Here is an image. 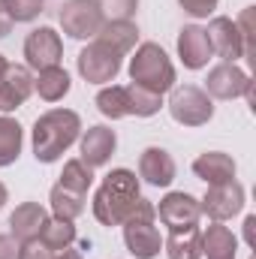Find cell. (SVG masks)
Segmentation results:
<instances>
[{"mask_svg":"<svg viewBox=\"0 0 256 259\" xmlns=\"http://www.w3.org/2000/svg\"><path fill=\"white\" fill-rule=\"evenodd\" d=\"M139 199H142V190H139L136 172H130V169H112L103 178L100 190L94 193V217L103 226H121L133 214V208H136Z\"/></svg>","mask_w":256,"mask_h":259,"instance_id":"obj_1","label":"cell"},{"mask_svg":"<svg viewBox=\"0 0 256 259\" xmlns=\"http://www.w3.org/2000/svg\"><path fill=\"white\" fill-rule=\"evenodd\" d=\"M81 136V118L72 109H52L36 118L33 124V157L39 163L61 160L66 148Z\"/></svg>","mask_w":256,"mask_h":259,"instance_id":"obj_2","label":"cell"},{"mask_svg":"<svg viewBox=\"0 0 256 259\" xmlns=\"http://www.w3.org/2000/svg\"><path fill=\"white\" fill-rule=\"evenodd\" d=\"M130 78H133V84L163 97L166 91L175 88V66L169 61V55L163 52V46L142 42L136 49V55L130 58Z\"/></svg>","mask_w":256,"mask_h":259,"instance_id":"obj_3","label":"cell"},{"mask_svg":"<svg viewBox=\"0 0 256 259\" xmlns=\"http://www.w3.org/2000/svg\"><path fill=\"white\" fill-rule=\"evenodd\" d=\"M157 208L154 202L148 199H139L133 214L121 223L124 226V244L136 259H154L160 256V247H163V238H160V229H157Z\"/></svg>","mask_w":256,"mask_h":259,"instance_id":"obj_4","label":"cell"},{"mask_svg":"<svg viewBox=\"0 0 256 259\" xmlns=\"http://www.w3.org/2000/svg\"><path fill=\"white\" fill-rule=\"evenodd\" d=\"M169 115L181 127H202L214 118V103L202 88L178 84V88H172V97H169Z\"/></svg>","mask_w":256,"mask_h":259,"instance_id":"obj_5","label":"cell"},{"mask_svg":"<svg viewBox=\"0 0 256 259\" xmlns=\"http://www.w3.org/2000/svg\"><path fill=\"white\" fill-rule=\"evenodd\" d=\"M58 18H61L64 33L72 39H94L100 33V27L106 24V18L94 0H66Z\"/></svg>","mask_w":256,"mask_h":259,"instance_id":"obj_6","label":"cell"},{"mask_svg":"<svg viewBox=\"0 0 256 259\" xmlns=\"http://www.w3.org/2000/svg\"><path fill=\"white\" fill-rule=\"evenodd\" d=\"M78 66V75L88 81V84H106V81H115L118 72H121V55L109 52L106 46H100L97 39L91 46H84L75 58Z\"/></svg>","mask_w":256,"mask_h":259,"instance_id":"obj_7","label":"cell"},{"mask_svg":"<svg viewBox=\"0 0 256 259\" xmlns=\"http://www.w3.org/2000/svg\"><path fill=\"white\" fill-rule=\"evenodd\" d=\"M64 58V42L61 33L55 27H36L27 33L24 39V61L30 69H49V66H61Z\"/></svg>","mask_w":256,"mask_h":259,"instance_id":"obj_8","label":"cell"},{"mask_svg":"<svg viewBox=\"0 0 256 259\" xmlns=\"http://www.w3.org/2000/svg\"><path fill=\"white\" fill-rule=\"evenodd\" d=\"M241 208H244V187H241L238 181L214 184V187H208L205 199H199V211L208 214L214 223L232 220Z\"/></svg>","mask_w":256,"mask_h":259,"instance_id":"obj_9","label":"cell"},{"mask_svg":"<svg viewBox=\"0 0 256 259\" xmlns=\"http://www.w3.org/2000/svg\"><path fill=\"white\" fill-rule=\"evenodd\" d=\"M157 208V217L163 220V226H169L172 232H178V229H190L199 223V217H202V211H199V199L190 193H184V190H175V193H166L160 199V205H154Z\"/></svg>","mask_w":256,"mask_h":259,"instance_id":"obj_10","label":"cell"},{"mask_svg":"<svg viewBox=\"0 0 256 259\" xmlns=\"http://www.w3.org/2000/svg\"><path fill=\"white\" fill-rule=\"evenodd\" d=\"M247 91H253V81L235 64H220L214 69H208V78H205V94L208 97H214V100H238Z\"/></svg>","mask_w":256,"mask_h":259,"instance_id":"obj_11","label":"cell"},{"mask_svg":"<svg viewBox=\"0 0 256 259\" xmlns=\"http://www.w3.org/2000/svg\"><path fill=\"white\" fill-rule=\"evenodd\" d=\"M208 42H211V55L223 58V64H235L238 58H244V36L238 30V24L226 15L211 18V24L205 27Z\"/></svg>","mask_w":256,"mask_h":259,"instance_id":"obj_12","label":"cell"},{"mask_svg":"<svg viewBox=\"0 0 256 259\" xmlns=\"http://www.w3.org/2000/svg\"><path fill=\"white\" fill-rule=\"evenodd\" d=\"M33 94V75L30 69L21 64H6L0 72V109L3 112H15L18 106L27 103V97Z\"/></svg>","mask_w":256,"mask_h":259,"instance_id":"obj_13","label":"cell"},{"mask_svg":"<svg viewBox=\"0 0 256 259\" xmlns=\"http://www.w3.org/2000/svg\"><path fill=\"white\" fill-rule=\"evenodd\" d=\"M78 148H81V157H78V160L88 163L91 169H100V166H106V163L112 160V154H115V148H118V136H115V130L97 124V127L84 130Z\"/></svg>","mask_w":256,"mask_h":259,"instance_id":"obj_14","label":"cell"},{"mask_svg":"<svg viewBox=\"0 0 256 259\" xmlns=\"http://www.w3.org/2000/svg\"><path fill=\"white\" fill-rule=\"evenodd\" d=\"M178 58L187 69H202L211 61V42H208V33L205 27L199 24H184L181 33H178Z\"/></svg>","mask_w":256,"mask_h":259,"instance_id":"obj_15","label":"cell"},{"mask_svg":"<svg viewBox=\"0 0 256 259\" xmlns=\"http://www.w3.org/2000/svg\"><path fill=\"white\" fill-rule=\"evenodd\" d=\"M49 223V211L39 202H21L12 214H9V235L21 244L30 238H39L42 226Z\"/></svg>","mask_w":256,"mask_h":259,"instance_id":"obj_16","label":"cell"},{"mask_svg":"<svg viewBox=\"0 0 256 259\" xmlns=\"http://www.w3.org/2000/svg\"><path fill=\"white\" fill-rule=\"evenodd\" d=\"M139 178L151 187H169L175 181V160L166 148H145L139 157Z\"/></svg>","mask_w":256,"mask_h":259,"instance_id":"obj_17","label":"cell"},{"mask_svg":"<svg viewBox=\"0 0 256 259\" xmlns=\"http://www.w3.org/2000/svg\"><path fill=\"white\" fill-rule=\"evenodd\" d=\"M193 172L208 187L226 184V181H235V160L229 154H223V151H205L202 157L193 160Z\"/></svg>","mask_w":256,"mask_h":259,"instance_id":"obj_18","label":"cell"},{"mask_svg":"<svg viewBox=\"0 0 256 259\" xmlns=\"http://www.w3.org/2000/svg\"><path fill=\"white\" fill-rule=\"evenodd\" d=\"M94 39L100 46H106L109 52H115V55L124 58V55H130L136 49V42H139V27L133 21H106Z\"/></svg>","mask_w":256,"mask_h":259,"instance_id":"obj_19","label":"cell"},{"mask_svg":"<svg viewBox=\"0 0 256 259\" xmlns=\"http://www.w3.org/2000/svg\"><path fill=\"white\" fill-rule=\"evenodd\" d=\"M238 253V238L232 235L229 226L223 223H211L202 232V256L208 259H235Z\"/></svg>","mask_w":256,"mask_h":259,"instance_id":"obj_20","label":"cell"},{"mask_svg":"<svg viewBox=\"0 0 256 259\" xmlns=\"http://www.w3.org/2000/svg\"><path fill=\"white\" fill-rule=\"evenodd\" d=\"M33 91L46 100V103H58L69 94V72L64 66H49L39 69V75L33 78Z\"/></svg>","mask_w":256,"mask_h":259,"instance_id":"obj_21","label":"cell"},{"mask_svg":"<svg viewBox=\"0 0 256 259\" xmlns=\"http://www.w3.org/2000/svg\"><path fill=\"white\" fill-rule=\"evenodd\" d=\"M163 247H166L169 259H202V232H199V226L178 229L163 241Z\"/></svg>","mask_w":256,"mask_h":259,"instance_id":"obj_22","label":"cell"},{"mask_svg":"<svg viewBox=\"0 0 256 259\" xmlns=\"http://www.w3.org/2000/svg\"><path fill=\"white\" fill-rule=\"evenodd\" d=\"M21 145H24V130L15 118H0V169L12 166L21 154Z\"/></svg>","mask_w":256,"mask_h":259,"instance_id":"obj_23","label":"cell"},{"mask_svg":"<svg viewBox=\"0 0 256 259\" xmlns=\"http://www.w3.org/2000/svg\"><path fill=\"white\" fill-rule=\"evenodd\" d=\"M52 211H55V217H61V220H75V217H81L84 214V193H75V190H69L64 184H55L52 187Z\"/></svg>","mask_w":256,"mask_h":259,"instance_id":"obj_24","label":"cell"},{"mask_svg":"<svg viewBox=\"0 0 256 259\" xmlns=\"http://www.w3.org/2000/svg\"><path fill=\"white\" fill-rule=\"evenodd\" d=\"M39 241H42L49 250L61 253V250H66V247L75 241V223H72V220H61V217H49V223H46L42 232H39Z\"/></svg>","mask_w":256,"mask_h":259,"instance_id":"obj_25","label":"cell"},{"mask_svg":"<svg viewBox=\"0 0 256 259\" xmlns=\"http://www.w3.org/2000/svg\"><path fill=\"white\" fill-rule=\"evenodd\" d=\"M97 109L100 115L112 118V121H121L130 115V106H127V88L124 84H109L97 94Z\"/></svg>","mask_w":256,"mask_h":259,"instance_id":"obj_26","label":"cell"},{"mask_svg":"<svg viewBox=\"0 0 256 259\" xmlns=\"http://www.w3.org/2000/svg\"><path fill=\"white\" fill-rule=\"evenodd\" d=\"M127 106H130V115L136 118H151L160 112L163 106V97L154 94V91H145L139 84H127Z\"/></svg>","mask_w":256,"mask_h":259,"instance_id":"obj_27","label":"cell"},{"mask_svg":"<svg viewBox=\"0 0 256 259\" xmlns=\"http://www.w3.org/2000/svg\"><path fill=\"white\" fill-rule=\"evenodd\" d=\"M58 184H64L69 190H75V193H84L91 190V184H94V169L88 166V163H81V160H66L64 163V172H61V181Z\"/></svg>","mask_w":256,"mask_h":259,"instance_id":"obj_28","label":"cell"},{"mask_svg":"<svg viewBox=\"0 0 256 259\" xmlns=\"http://www.w3.org/2000/svg\"><path fill=\"white\" fill-rule=\"evenodd\" d=\"M106 21H130L139 9V0H94Z\"/></svg>","mask_w":256,"mask_h":259,"instance_id":"obj_29","label":"cell"},{"mask_svg":"<svg viewBox=\"0 0 256 259\" xmlns=\"http://www.w3.org/2000/svg\"><path fill=\"white\" fill-rule=\"evenodd\" d=\"M3 6H6L9 18L18 24V21H33L42 12L46 0H3Z\"/></svg>","mask_w":256,"mask_h":259,"instance_id":"obj_30","label":"cell"},{"mask_svg":"<svg viewBox=\"0 0 256 259\" xmlns=\"http://www.w3.org/2000/svg\"><path fill=\"white\" fill-rule=\"evenodd\" d=\"M58 253L49 250L39 238H30V241H21L18 244V259H55Z\"/></svg>","mask_w":256,"mask_h":259,"instance_id":"obj_31","label":"cell"},{"mask_svg":"<svg viewBox=\"0 0 256 259\" xmlns=\"http://www.w3.org/2000/svg\"><path fill=\"white\" fill-rule=\"evenodd\" d=\"M178 3H181V9H184L187 15H193V18H208V15L217 9L220 0H178Z\"/></svg>","mask_w":256,"mask_h":259,"instance_id":"obj_32","label":"cell"},{"mask_svg":"<svg viewBox=\"0 0 256 259\" xmlns=\"http://www.w3.org/2000/svg\"><path fill=\"white\" fill-rule=\"evenodd\" d=\"M0 259H18V241L12 235H0Z\"/></svg>","mask_w":256,"mask_h":259,"instance_id":"obj_33","label":"cell"},{"mask_svg":"<svg viewBox=\"0 0 256 259\" xmlns=\"http://www.w3.org/2000/svg\"><path fill=\"white\" fill-rule=\"evenodd\" d=\"M244 241H247L250 250H256V217L253 214L244 217Z\"/></svg>","mask_w":256,"mask_h":259,"instance_id":"obj_34","label":"cell"},{"mask_svg":"<svg viewBox=\"0 0 256 259\" xmlns=\"http://www.w3.org/2000/svg\"><path fill=\"white\" fill-rule=\"evenodd\" d=\"M12 24H15V21L9 18V12H6V6H3V0H0V39L12 30Z\"/></svg>","mask_w":256,"mask_h":259,"instance_id":"obj_35","label":"cell"},{"mask_svg":"<svg viewBox=\"0 0 256 259\" xmlns=\"http://www.w3.org/2000/svg\"><path fill=\"white\" fill-rule=\"evenodd\" d=\"M55 259H81V253H78V250H69V247H66V250H61V253H58Z\"/></svg>","mask_w":256,"mask_h":259,"instance_id":"obj_36","label":"cell"},{"mask_svg":"<svg viewBox=\"0 0 256 259\" xmlns=\"http://www.w3.org/2000/svg\"><path fill=\"white\" fill-rule=\"evenodd\" d=\"M6 199H9V190H6V184H3V181H0V208H3V205H6Z\"/></svg>","mask_w":256,"mask_h":259,"instance_id":"obj_37","label":"cell"},{"mask_svg":"<svg viewBox=\"0 0 256 259\" xmlns=\"http://www.w3.org/2000/svg\"><path fill=\"white\" fill-rule=\"evenodd\" d=\"M9 64V61H6V58H3V55H0V72H3V66Z\"/></svg>","mask_w":256,"mask_h":259,"instance_id":"obj_38","label":"cell"},{"mask_svg":"<svg viewBox=\"0 0 256 259\" xmlns=\"http://www.w3.org/2000/svg\"><path fill=\"white\" fill-rule=\"evenodd\" d=\"M0 112H3V109H0Z\"/></svg>","mask_w":256,"mask_h":259,"instance_id":"obj_39","label":"cell"}]
</instances>
